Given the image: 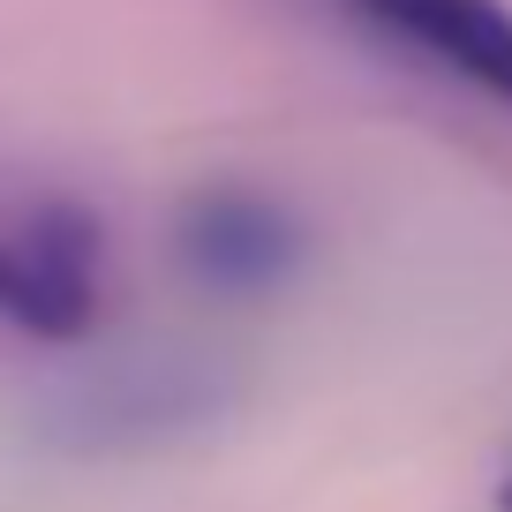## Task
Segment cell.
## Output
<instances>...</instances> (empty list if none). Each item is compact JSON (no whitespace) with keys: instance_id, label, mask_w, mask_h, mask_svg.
<instances>
[{"instance_id":"cell-1","label":"cell","mask_w":512,"mask_h":512,"mask_svg":"<svg viewBox=\"0 0 512 512\" xmlns=\"http://www.w3.org/2000/svg\"><path fill=\"white\" fill-rule=\"evenodd\" d=\"M106 219L76 196H23L0 211V324L31 347H83L106 324Z\"/></svg>"},{"instance_id":"cell-2","label":"cell","mask_w":512,"mask_h":512,"mask_svg":"<svg viewBox=\"0 0 512 512\" xmlns=\"http://www.w3.org/2000/svg\"><path fill=\"white\" fill-rule=\"evenodd\" d=\"M166 256L211 302H272L309 272V219L264 181H196L166 219Z\"/></svg>"},{"instance_id":"cell-3","label":"cell","mask_w":512,"mask_h":512,"mask_svg":"<svg viewBox=\"0 0 512 512\" xmlns=\"http://www.w3.org/2000/svg\"><path fill=\"white\" fill-rule=\"evenodd\" d=\"M354 38L512 113V8L505 0H324Z\"/></svg>"},{"instance_id":"cell-4","label":"cell","mask_w":512,"mask_h":512,"mask_svg":"<svg viewBox=\"0 0 512 512\" xmlns=\"http://www.w3.org/2000/svg\"><path fill=\"white\" fill-rule=\"evenodd\" d=\"M226 384L196 362H113L68 392V445H166V437L196 430L204 415H219Z\"/></svg>"},{"instance_id":"cell-5","label":"cell","mask_w":512,"mask_h":512,"mask_svg":"<svg viewBox=\"0 0 512 512\" xmlns=\"http://www.w3.org/2000/svg\"><path fill=\"white\" fill-rule=\"evenodd\" d=\"M497 512H512V475H505V482H497Z\"/></svg>"}]
</instances>
